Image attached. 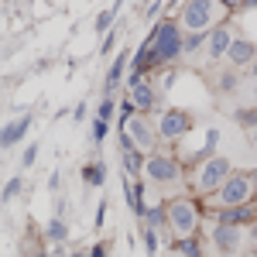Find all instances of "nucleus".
I'll use <instances>...</instances> for the list:
<instances>
[{"instance_id":"nucleus-11","label":"nucleus","mask_w":257,"mask_h":257,"mask_svg":"<svg viewBox=\"0 0 257 257\" xmlns=\"http://www.w3.org/2000/svg\"><path fill=\"white\" fill-rule=\"evenodd\" d=\"M230 45H233V31H230L226 24H219V28H213V31H209V38H206V55H209V62L226 59Z\"/></svg>"},{"instance_id":"nucleus-5","label":"nucleus","mask_w":257,"mask_h":257,"mask_svg":"<svg viewBox=\"0 0 257 257\" xmlns=\"http://www.w3.org/2000/svg\"><path fill=\"white\" fill-rule=\"evenodd\" d=\"M233 175V165L230 158H223V155H209L206 161H199V172H196V192H206V196H213L219 185L226 182V178Z\"/></svg>"},{"instance_id":"nucleus-32","label":"nucleus","mask_w":257,"mask_h":257,"mask_svg":"<svg viewBox=\"0 0 257 257\" xmlns=\"http://www.w3.org/2000/svg\"><path fill=\"white\" fill-rule=\"evenodd\" d=\"M250 257H257V243H254V250H250Z\"/></svg>"},{"instance_id":"nucleus-1","label":"nucleus","mask_w":257,"mask_h":257,"mask_svg":"<svg viewBox=\"0 0 257 257\" xmlns=\"http://www.w3.org/2000/svg\"><path fill=\"white\" fill-rule=\"evenodd\" d=\"M226 18H230L226 0H185L182 14H178V24H182L185 35H209L213 28L226 24Z\"/></svg>"},{"instance_id":"nucleus-28","label":"nucleus","mask_w":257,"mask_h":257,"mask_svg":"<svg viewBox=\"0 0 257 257\" xmlns=\"http://www.w3.org/2000/svg\"><path fill=\"white\" fill-rule=\"evenodd\" d=\"M219 86H223V89H233V86H237V76H233V72H223Z\"/></svg>"},{"instance_id":"nucleus-30","label":"nucleus","mask_w":257,"mask_h":257,"mask_svg":"<svg viewBox=\"0 0 257 257\" xmlns=\"http://www.w3.org/2000/svg\"><path fill=\"white\" fill-rule=\"evenodd\" d=\"M250 79L257 82V62H254V65H250Z\"/></svg>"},{"instance_id":"nucleus-15","label":"nucleus","mask_w":257,"mask_h":257,"mask_svg":"<svg viewBox=\"0 0 257 257\" xmlns=\"http://www.w3.org/2000/svg\"><path fill=\"white\" fill-rule=\"evenodd\" d=\"M28 127H31V113H24L21 120H11L7 127H4V134H0V141H4V148H14L24 134H28Z\"/></svg>"},{"instance_id":"nucleus-14","label":"nucleus","mask_w":257,"mask_h":257,"mask_svg":"<svg viewBox=\"0 0 257 257\" xmlns=\"http://www.w3.org/2000/svg\"><path fill=\"white\" fill-rule=\"evenodd\" d=\"M127 59H131L127 52L113 59V65H110V72H106V79H103V96H113V93H117V86L123 82V69H127Z\"/></svg>"},{"instance_id":"nucleus-24","label":"nucleus","mask_w":257,"mask_h":257,"mask_svg":"<svg viewBox=\"0 0 257 257\" xmlns=\"http://www.w3.org/2000/svg\"><path fill=\"white\" fill-rule=\"evenodd\" d=\"M144 243H148V254H158V230L155 226H144Z\"/></svg>"},{"instance_id":"nucleus-34","label":"nucleus","mask_w":257,"mask_h":257,"mask_svg":"<svg viewBox=\"0 0 257 257\" xmlns=\"http://www.w3.org/2000/svg\"><path fill=\"white\" fill-rule=\"evenodd\" d=\"M175 257H182V254H175Z\"/></svg>"},{"instance_id":"nucleus-25","label":"nucleus","mask_w":257,"mask_h":257,"mask_svg":"<svg viewBox=\"0 0 257 257\" xmlns=\"http://www.w3.org/2000/svg\"><path fill=\"white\" fill-rule=\"evenodd\" d=\"M21 185H24V178H11V182H7V189H4V202H11V199H14V196H18V192H21Z\"/></svg>"},{"instance_id":"nucleus-10","label":"nucleus","mask_w":257,"mask_h":257,"mask_svg":"<svg viewBox=\"0 0 257 257\" xmlns=\"http://www.w3.org/2000/svg\"><path fill=\"white\" fill-rule=\"evenodd\" d=\"M213 216H216V223H226V226H240V230H247V226H254V223H257V206H254V202L226 206V209H216Z\"/></svg>"},{"instance_id":"nucleus-35","label":"nucleus","mask_w":257,"mask_h":257,"mask_svg":"<svg viewBox=\"0 0 257 257\" xmlns=\"http://www.w3.org/2000/svg\"><path fill=\"white\" fill-rule=\"evenodd\" d=\"M254 127H257V123H254Z\"/></svg>"},{"instance_id":"nucleus-16","label":"nucleus","mask_w":257,"mask_h":257,"mask_svg":"<svg viewBox=\"0 0 257 257\" xmlns=\"http://www.w3.org/2000/svg\"><path fill=\"white\" fill-rule=\"evenodd\" d=\"M45 233H48V240H52V243H65V240H69V223H65V216L48 219Z\"/></svg>"},{"instance_id":"nucleus-2","label":"nucleus","mask_w":257,"mask_h":257,"mask_svg":"<svg viewBox=\"0 0 257 257\" xmlns=\"http://www.w3.org/2000/svg\"><path fill=\"white\" fill-rule=\"evenodd\" d=\"M151 55H148V65H165V62H175L182 55V41H185V31L178 21H165L155 28L151 35Z\"/></svg>"},{"instance_id":"nucleus-9","label":"nucleus","mask_w":257,"mask_h":257,"mask_svg":"<svg viewBox=\"0 0 257 257\" xmlns=\"http://www.w3.org/2000/svg\"><path fill=\"white\" fill-rule=\"evenodd\" d=\"M209 240H213V247H216L219 254L233 257V254H240V247H243V230H240V226H226V223H213Z\"/></svg>"},{"instance_id":"nucleus-29","label":"nucleus","mask_w":257,"mask_h":257,"mask_svg":"<svg viewBox=\"0 0 257 257\" xmlns=\"http://www.w3.org/2000/svg\"><path fill=\"white\" fill-rule=\"evenodd\" d=\"M89 257H106V247H103V243H96V247L89 250Z\"/></svg>"},{"instance_id":"nucleus-6","label":"nucleus","mask_w":257,"mask_h":257,"mask_svg":"<svg viewBox=\"0 0 257 257\" xmlns=\"http://www.w3.org/2000/svg\"><path fill=\"white\" fill-rule=\"evenodd\" d=\"M141 175L148 178L151 185H165V182H178V178H182V165H178L175 155L151 151L148 161H144V172H141Z\"/></svg>"},{"instance_id":"nucleus-7","label":"nucleus","mask_w":257,"mask_h":257,"mask_svg":"<svg viewBox=\"0 0 257 257\" xmlns=\"http://www.w3.org/2000/svg\"><path fill=\"white\" fill-rule=\"evenodd\" d=\"M189 131H192V117L185 110H175V106L161 110V117H158V138L161 141H178V138H185Z\"/></svg>"},{"instance_id":"nucleus-19","label":"nucleus","mask_w":257,"mask_h":257,"mask_svg":"<svg viewBox=\"0 0 257 257\" xmlns=\"http://www.w3.org/2000/svg\"><path fill=\"white\" fill-rule=\"evenodd\" d=\"M175 254H182V257H202V250H199V240L196 237H182L175 243Z\"/></svg>"},{"instance_id":"nucleus-3","label":"nucleus","mask_w":257,"mask_h":257,"mask_svg":"<svg viewBox=\"0 0 257 257\" xmlns=\"http://www.w3.org/2000/svg\"><path fill=\"white\" fill-rule=\"evenodd\" d=\"M254 196H257V172H233L209 199L216 202V209H226V206L254 202Z\"/></svg>"},{"instance_id":"nucleus-22","label":"nucleus","mask_w":257,"mask_h":257,"mask_svg":"<svg viewBox=\"0 0 257 257\" xmlns=\"http://www.w3.org/2000/svg\"><path fill=\"white\" fill-rule=\"evenodd\" d=\"M206 38H209V35H185V41H182V55H192V52H199V48L206 45Z\"/></svg>"},{"instance_id":"nucleus-18","label":"nucleus","mask_w":257,"mask_h":257,"mask_svg":"<svg viewBox=\"0 0 257 257\" xmlns=\"http://www.w3.org/2000/svg\"><path fill=\"white\" fill-rule=\"evenodd\" d=\"M144 226H155V230H158V226H168V209H165V206H151V209L144 213Z\"/></svg>"},{"instance_id":"nucleus-13","label":"nucleus","mask_w":257,"mask_h":257,"mask_svg":"<svg viewBox=\"0 0 257 257\" xmlns=\"http://www.w3.org/2000/svg\"><path fill=\"white\" fill-rule=\"evenodd\" d=\"M127 96H131V103H134V110H138V113H151V110L158 106V89H155L151 82H141V86H134Z\"/></svg>"},{"instance_id":"nucleus-4","label":"nucleus","mask_w":257,"mask_h":257,"mask_svg":"<svg viewBox=\"0 0 257 257\" xmlns=\"http://www.w3.org/2000/svg\"><path fill=\"white\" fill-rule=\"evenodd\" d=\"M165 209H168V226H172V233H175L178 240L196 237L199 219H202V209H199L196 199L178 196V199H172V202H165Z\"/></svg>"},{"instance_id":"nucleus-21","label":"nucleus","mask_w":257,"mask_h":257,"mask_svg":"<svg viewBox=\"0 0 257 257\" xmlns=\"http://www.w3.org/2000/svg\"><path fill=\"white\" fill-rule=\"evenodd\" d=\"M113 18H117V11H113V7H110V11H103V14L96 18V35H110V31H113Z\"/></svg>"},{"instance_id":"nucleus-8","label":"nucleus","mask_w":257,"mask_h":257,"mask_svg":"<svg viewBox=\"0 0 257 257\" xmlns=\"http://www.w3.org/2000/svg\"><path fill=\"white\" fill-rule=\"evenodd\" d=\"M120 131H127V134L134 138V144H138L141 151H148V155H151L155 144H158V127H151V120L144 117V113H134Z\"/></svg>"},{"instance_id":"nucleus-17","label":"nucleus","mask_w":257,"mask_h":257,"mask_svg":"<svg viewBox=\"0 0 257 257\" xmlns=\"http://www.w3.org/2000/svg\"><path fill=\"white\" fill-rule=\"evenodd\" d=\"M82 178H86V185H103V178H106V165H103V161L86 165V168H82Z\"/></svg>"},{"instance_id":"nucleus-12","label":"nucleus","mask_w":257,"mask_h":257,"mask_svg":"<svg viewBox=\"0 0 257 257\" xmlns=\"http://www.w3.org/2000/svg\"><path fill=\"white\" fill-rule=\"evenodd\" d=\"M226 62L233 69H243V65H254L257 62V45L250 38H233L230 52H226Z\"/></svg>"},{"instance_id":"nucleus-20","label":"nucleus","mask_w":257,"mask_h":257,"mask_svg":"<svg viewBox=\"0 0 257 257\" xmlns=\"http://www.w3.org/2000/svg\"><path fill=\"white\" fill-rule=\"evenodd\" d=\"M117 110H120V103H117L113 96H103V99L96 103V117H99V120H110Z\"/></svg>"},{"instance_id":"nucleus-33","label":"nucleus","mask_w":257,"mask_h":257,"mask_svg":"<svg viewBox=\"0 0 257 257\" xmlns=\"http://www.w3.org/2000/svg\"><path fill=\"white\" fill-rule=\"evenodd\" d=\"M151 257H158V254H151Z\"/></svg>"},{"instance_id":"nucleus-31","label":"nucleus","mask_w":257,"mask_h":257,"mask_svg":"<svg viewBox=\"0 0 257 257\" xmlns=\"http://www.w3.org/2000/svg\"><path fill=\"white\" fill-rule=\"evenodd\" d=\"M240 4H243V7H257V0H240Z\"/></svg>"},{"instance_id":"nucleus-26","label":"nucleus","mask_w":257,"mask_h":257,"mask_svg":"<svg viewBox=\"0 0 257 257\" xmlns=\"http://www.w3.org/2000/svg\"><path fill=\"white\" fill-rule=\"evenodd\" d=\"M35 158H38V144H28V148H24V155H21V168H31Z\"/></svg>"},{"instance_id":"nucleus-23","label":"nucleus","mask_w":257,"mask_h":257,"mask_svg":"<svg viewBox=\"0 0 257 257\" xmlns=\"http://www.w3.org/2000/svg\"><path fill=\"white\" fill-rule=\"evenodd\" d=\"M110 134V120H93V144H103V138Z\"/></svg>"},{"instance_id":"nucleus-27","label":"nucleus","mask_w":257,"mask_h":257,"mask_svg":"<svg viewBox=\"0 0 257 257\" xmlns=\"http://www.w3.org/2000/svg\"><path fill=\"white\" fill-rule=\"evenodd\" d=\"M117 38H120V31H110V35L103 38V48H99V52H103V55H110V52H113V45H117Z\"/></svg>"}]
</instances>
